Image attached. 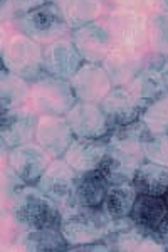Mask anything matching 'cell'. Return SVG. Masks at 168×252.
<instances>
[{"instance_id":"6da1fadb","label":"cell","mask_w":168,"mask_h":252,"mask_svg":"<svg viewBox=\"0 0 168 252\" xmlns=\"http://www.w3.org/2000/svg\"><path fill=\"white\" fill-rule=\"evenodd\" d=\"M10 214L24 230L59 229L63 220L61 207L34 185L22 187L14 195Z\"/></svg>"},{"instance_id":"7a4b0ae2","label":"cell","mask_w":168,"mask_h":252,"mask_svg":"<svg viewBox=\"0 0 168 252\" xmlns=\"http://www.w3.org/2000/svg\"><path fill=\"white\" fill-rule=\"evenodd\" d=\"M61 212H63V220L59 229L69 247L103 242L104 235L109 230L111 219L104 214L101 207H84L76 204L66 207Z\"/></svg>"},{"instance_id":"3957f363","label":"cell","mask_w":168,"mask_h":252,"mask_svg":"<svg viewBox=\"0 0 168 252\" xmlns=\"http://www.w3.org/2000/svg\"><path fill=\"white\" fill-rule=\"evenodd\" d=\"M76 101L71 83L66 79L46 74L35 79L31 86L32 109L40 116H66Z\"/></svg>"},{"instance_id":"277c9868","label":"cell","mask_w":168,"mask_h":252,"mask_svg":"<svg viewBox=\"0 0 168 252\" xmlns=\"http://www.w3.org/2000/svg\"><path fill=\"white\" fill-rule=\"evenodd\" d=\"M42 52L39 42L27 37L26 34H15L3 42L2 63L3 69L26 81L40 78L42 69Z\"/></svg>"},{"instance_id":"5b68a950","label":"cell","mask_w":168,"mask_h":252,"mask_svg":"<svg viewBox=\"0 0 168 252\" xmlns=\"http://www.w3.org/2000/svg\"><path fill=\"white\" fill-rule=\"evenodd\" d=\"M19 26L22 34L46 46L63 39L71 29L56 2L44 3L20 15Z\"/></svg>"},{"instance_id":"8992f818","label":"cell","mask_w":168,"mask_h":252,"mask_svg":"<svg viewBox=\"0 0 168 252\" xmlns=\"http://www.w3.org/2000/svg\"><path fill=\"white\" fill-rule=\"evenodd\" d=\"M77 175L79 173L64 158H54L35 187L42 193H46L49 198H52L63 210L66 207L76 205L74 189Z\"/></svg>"},{"instance_id":"52a82bcc","label":"cell","mask_w":168,"mask_h":252,"mask_svg":"<svg viewBox=\"0 0 168 252\" xmlns=\"http://www.w3.org/2000/svg\"><path fill=\"white\" fill-rule=\"evenodd\" d=\"M108 31L116 46L138 49L148 39V19L134 9H118L108 19Z\"/></svg>"},{"instance_id":"ba28073f","label":"cell","mask_w":168,"mask_h":252,"mask_svg":"<svg viewBox=\"0 0 168 252\" xmlns=\"http://www.w3.org/2000/svg\"><path fill=\"white\" fill-rule=\"evenodd\" d=\"M101 109L113 128L125 126L141 120L148 101L134 96L126 86H114L100 103Z\"/></svg>"},{"instance_id":"9c48e42d","label":"cell","mask_w":168,"mask_h":252,"mask_svg":"<svg viewBox=\"0 0 168 252\" xmlns=\"http://www.w3.org/2000/svg\"><path fill=\"white\" fill-rule=\"evenodd\" d=\"M37 113L29 108L2 109L0 118V138L3 148H15V146L32 143L35 138V129L39 123Z\"/></svg>"},{"instance_id":"30bf717a","label":"cell","mask_w":168,"mask_h":252,"mask_svg":"<svg viewBox=\"0 0 168 252\" xmlns=\"http://www.w3.org/2000/svg\"><path fill=\"white\" fill-rule=\"evenodd\" d=\"M83 56L79 54L72 39H59L47 44L42 52L44 72L54 78L71 81L77 69L83 66Z\"/></svg>"},{"instance_id":"8fae6325","label":"cell","mask_w":168,"mask_h":252,"mask_svg":"<svg viewBox=\"0 0 168 252\" xmlns=\"http://www.w3.org/2000/svg\"><path fill=\"white\" fill-rule=\"evenodd\" d=\"M54 160L37 143L15 146L9 153V166L26 185H35Z\"/></svg>"},{"instance_id":"7c38bea8","label":"cell","mask_w":168,"mask_h":252,"mask_svg":"<svg viewBox=\"0 0 168 252\" xmlns=\"http://www.w3.org/2000/svg\"><path fill=\"white\" fill-rule=\"evenodd\" d=\"M69 83L77 99L89 103H101L103 97L113 89V81L106 69L101 64L88 61H84Z\"/></svg>"},{"instance_id":"4fadbf2b","label":"cell","mask_w":168,"mask_h":252,"mask_svg":"<svg viewBox=\"0 0 168 252\" xmlns=\"http://www.w3.org/2000/svg\"><path fill=\"white\" fill-rule=\"evenodd\" d=\"M69 126L72 128L76 136L79 138H104L111 131L108 118L101 109L100 103L89 101H76V104L66 115Z\"/></svg>"},{"instance_id":"5bb4252c","label":"cell","mask_w":168,"mask_h":252,"mask_svg":"<svg viewBox=\"0 0 168 252\" xmlns=\"http://www.w3.org/2000/svg\"><path fill=\"white\" fill-rule=\"evenodd\" d=\"M74 131L66 116H40L35 129V143L42 146L52 158H63L74 140Z\"/></svg>"},{"instance_id":"9a60e30c","label":"cell","mask_w":168,"mask_h":252,"mask_svg":"<svg viewBox=\"0 0 168 252\" xmlns=\"http://www.w3.org/2000/svg\"><path fill=\"white\" fill-rule=\"evenodd\" d=\"M72 40H74L79 54L88 63L101 64L106 59V56L109 54V51L114 47V40L108 27L96 22L76 29L72 32Z\"/></svg>"},{"instance_id":"2e32d148","label":"cell","mask_w":168,"mask_h":252,"mask_svg":"<svg viewBox=\"0 0 168 252\" xmlns=\"http://www.w3.org/2000/svg\"><path fill=\"white\" fill-rule=\"evenodd\" d=\"M106 150H108V145H106L104 138L98 140V138L76 136L63 158L77 173H84L100 166L101 160L106 155Z\"/></svg>"},{"instance_id":"e0dca14e","label":"cell","mask_w":168,"mask_h":252,"mask_svg":"<svg viewBox=\"0 0 168 252\" xmlns=\"http://www.w3.org/2000/svg\"><path fill=\"white\" fill-rule=\"evenodd\" d=\"M103 67L113 81V86H126L143 67V59L133 49L113 47L103 61Z\"/></svg>"},{"instance_id":"ac0fdd59","label":"cell","mask_w":168,"mask_h":252,"mask_svg":"<svg viewBox=\"0 0 168 252\" xmlns=\"http://www.w3.org/2000/svg\"><path fill=\"white\" fill-rule=\"evenodd\" d=\"M168 215V205L163 197L155 195L138 193L136 202L131 210V219L140 225L145 232H153L162 223V220Z\"/></svg>"},{"instance_id":"d6986e66","label":"cell","mask_w":168,"mask_h":252,"mask_svg":"<svg viewBox=\"0 0 168 252\" xmlns=\"http://www.w3.org/2000/svg\"><path fill=\"white\" fill-rule=\"evenodd\" d=\"M108 189V180L98 168L79 173L74 189V204L84 207H101Z\"/></svg>"},{"instance_id":"ffe728a7","label":"cell","mask_w":168,"mask_h":252,"mask_svg":"<svg viewBox=\"0 0 168 252\" xmlns=\"http://www.w3.org/2000/svg\"><path fill=\"white\" fill-rule=\"evenodd\" d=\"M131 185L136 189L138 193L165 197L168 190V166L153 163V161L141 163L134 173Z\"/></svg>"},{"instance_id":"44dd1931","label":"cell","mask_w":168,"mask_h":252,"mask_svg":"<svg viewBox=\"0 0 168 252\" xmlns=\"http://www.w3.org/2000/svg\"><path fill=\"white\" fill-rule=\"evenodd\" d=\"M56 3L72 31L94 22L103 12L100 0H57Z\"/></svg>"},{"instance_id":"7402d4cb","label":"cell","mask_w":168,"mask_h":252,"mask_svg":"<svg viewBox=\"0 0 168 252\" xmlns=\"http://www.w3.org/2000/svg\"><path fill=\"white\" fill-rule=\"evenodd\" d=\"M138 192L131 184H121V185H109L108 193H106L101 209L108 215L111 220L114 219L130 217L133 205L136 202Z\"/></svg>"},{"instance_id":"603a6c76","label":"cell","mask_w":168,"mask_h":252,"mask_svg":"<svg viewBox=\"0 0 168 252\" xmlns=\"http://www.w3.org/2000/svg\"><path fill=\"white\" fill-rule=\"evenodd\" d=\"M126 88H128L134 96L141 97V99L148 101V103L168 94V88H167L165 81H163L162 72H160V69H155V67L141 69V71L126 84Z\"/></svg>"},{"instance_id":"cb8c5ba5","label":"cell","mask_w":168,"mask_h":252,"mask_svg":"<svg viewBox=\"0 0 168 252\" xmlns=\"http://www.w3.org/2000/svg\"><path fill=\"white\" fill-rule=\"evenodd\" d=\"M29 99H31L29 81L2 69V83H0V104H2V109L24 108Z\"/></svg>"},{"instance_id":"d4e9b609","label":"cell","mask_w":168,"mask_h":252,"mask_svg":"<svg viewBox=\"0 0 168 252\" xmlns=\"http://www.w3.org/2000/svg\"><path fill=\"white\" fill-rule=\"evenodd\" d=\"M61 229H34L26 230L20 237V247L26 251H64L69 249Z\"/></svg>"},{"instance_id":"484cf974","label":"cell","mask_w":168,"mask_h":252,"mask_svg":"<svg viewBox=\"0 0 168 252\" xmlns=\"http://www.w3.org/2000/svg\"><path fill=\"white\" fill-rule=\"evenodd\" d=\"M98 170L108 180L109 185H121V184H131L138 168L126 163V161H123L121 158H118L116 155H113V153H109L106 150V155L101 160Z\"/></svg>"},{"instance_id":"4316f807","label":"cell","mask_w":168,"mask_h":252,"mask_svg":"<svg viewBox=\"0 0 168 252\" xmlns=\"http://www.w3.org/2000/svg\"><path fill=\"white\" fill-rule=\"evenodd\" d=\"M141 121L148 126L151 133L168 135V94L148 103Z\"/></svg>"},{"instance_id":"83f0119b","label":"cell","mask_w":168,"mask_h":252,"mask_svg":"<svg viewBox=\"0 0 168 252\" xmlns=\"http://www.w3.org/2000/svg\"><path fill=\"white\" fill-rule=\"evenodd\" d=\"M148 40L157 54L168 58V12H158L150 19Z\"/></svg>"},{"instance_id":"f1b7e54d","label":"cell","mask_w":168,"mask_h":252,"mask_svg":"<svg viewBox=\"0 0 168 252\" xmlns=\"http://www.w3.org/2000/svg\"><path fill=\"white\" fill-rule=\"evenodd\" d=\"M143 152L148 161L168 166V135L148 133L143 140Z\"/></svg>"},{"instance_id":"f546056e","label":"cell","mask_w":168,"mask_h":252,"mask_svg":"<svg viewBox=\"0 0 168 252\" xmlns=\"http://www.w3.org/2000/svg\"><path fill=\"white\" fill-rule=\"evenodd\" d=\"M150 235L163 251H168V215L163 219L162 223H160L153 232H150Z\"/></svg>"},{"instance_id":"4dcf8cb0","label":"cell","mask_w":168,"mask_h":252,"mask_svg":"<svg viewBox=\"0 0 168 252\" xmlns=\"http://www.w3.org/2000/svg\"><path fill=\"white\" fill-rule=\"evenodd\" d=\"M52 0H12L14 3V10H15V15H24L26 12L35 9V7H40L44 3H49Z\"/></svg>"},{"instance_id":"1f68e13d","label":"cell","mask_w":168,"mask_h":252,"mask_svg":"<svg viewBox=\"0 0 168 252\" xmlns=\"http://www.w3.org/2000/svg\"><path fill=\"white\" fill-rule=\"evenodd\" d=\"M120 5L126 7V9H140V7L143 5V3L146 2V0H116Z\"/></svg>"},{"instance_id":"d6a6232c","label":"cell","mask_w":168,"mask_h":252,"mask_svg":"<svg viewBox=\"0 0 168 252\" xmlns=\"http://www.w3.org/2000/svg\"><path fill=\"white\" fill-rule=\"evenodd\" d=\"M160 72H162L163 81H165V84H167V88H168V58H167L165 63L162 64V69H160Z\"/></svg>"},{"instance_id":"836d02e7","label":"cell","mask_w":168,"mask_h":252,"mask_svg":"<svg viewBox=\"0 0 168 252\" xmlns=\"http://www.w3.org/2000/svg\"><path fill=\"white\" fill-rule=\"evenodd\" d=\"M160 3L163 5V9H165L168 12V0H160Z\"/></svg>"},{"instance_id":"e575fe53","label":"cell","mask_w":168,"mask_h":252,"mask_svg":"<svg viewBox=\"0 0 168 252\" xmlns=\"http://www.w3.org/2000/svg\"><path fill=\"white\" fill-rule=\"evenodd\" d=\"M165 202H167V205H168V190H167V193H165Z\"/></svg>"}]
</instances>
